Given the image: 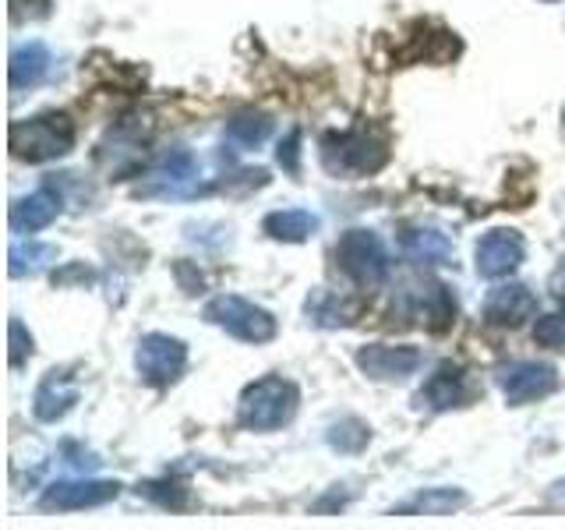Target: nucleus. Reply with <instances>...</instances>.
<instances>
[{
	"label": "nucleus",
	"mask_w": 565,
	"mask_h": 530,
	"mask_svg": "<svg viewBox=\"0 0 565 530\" xmlns=\"http://www.w3.org/2000/svg\"><path fill=\"white\" fill-rule=\"evenodd\" d=\"M8 340H11V368H18L25 358H32V336L25 332V326L18 322V318H11V326H8Z\"/></svg>",
	"instance_id": "bb28decb"
},
{
	"label": "nucleus",
	"mask_w": 565,
	"mask_h": 530,
	"mask_svg": "<svg viewBox=\"0 0 565 530\" xmlns=\"http://www.w3.org/2000/svg\"><path fill=\"white\" fill-rule=\"evenodd\" d=\"M194 191H199V163L191 152L167 156L149 173V181L138 188V194H146V199H188Z\"/></svg>",
	"instance_id": "1a4fd4ad"
},
{
	"label": "nucleus",
	"mask_w": 565,
	"mask_h": 530,
	"mask_svg": "<svg viewBox=\"0 0 565 530\" xmlns=\"http://www.w3.org/2000/svg\"><path fill=\"white\" fill-rule=\"evenodd\" d=\"M205 322L226 329L234 340L244 343H269L276 340V318L273 311L258 308L255 300L237 297V294H220L205 305Z\"/></svg>",
	"instance_id": "20e7f679"
},
{
	"label": "nucleus",
	"mask_w": 565,
	"mask_h": 530,
	"mask_svg": "<svg viewBox=\"0 0 565 530\" xmlns=\"http://www.w3.org/2000/svg\"><path fill=\"white\" fill-rule=\"evenodd\" d=\"M75 279H93V273H88L85 265H71V269L53 276V283H57V287H64V283H75Z\"/></svg>",
	"instance_id": "c85d7f7f"
},
{
	"label": "nucleus",
	"mask_w": 565,
	"mask_h": 530,
	"mask_svg": "<svg viewBox=\"0 0 565 530\" xmlns=\"http://www.w3.org/2000/svg\"><path fill=\"white\" fill-rule=\"evenodd\" d=\"M499 389L505 393L509 406H526L555 393L558 371L555 364H544V361H516V364L499 368Z\"/></svg>",
	"instance_id": "0eeeda50"
},
{
	"label": "nucleus",
	"mask_w": 565,
	"mask_h": 530,
	"mask_svg": "<svg viewBox=\"0 0 565 530\" xmlns=\"http://www.w3.org/2000/svg\"><path fill=\"white\" fill-rule=\"evenodd\" d=\"M57 262V247L53 244H43V241H14L11 252H8V273L18 279V276H35L50 269V265Z\"/></svg>",
	"instance_id": "412c9836"
},
{
	"label": "nucleus",
	"mask_w": 565,
	"mask_h": 530,
	"mask_svg": "<svg viewBox=\"0 0 565 530\" xmlns=\"http://www.w3.org/2000/svg\"><path fill=\"white\" fill-rule=\"evenodd\" d=\"M537 311V297L523 283H502L484 297V322L499 329H516Z\"/></svg>",
	"instance_id": "f8f14e48"
},
{
	"label": "nucleus",
	"mask_w": 565,
	"mask_h": 530,
	"mask_svg": "<svg viewBox=\"0 0 565 530\" xmlns=\"http://www.w3.org/2000/svg\"><path fill=\"white\" fill-rule=\"evenodd\" d=\"M399 247L406 258L424 262V265H446L452 262V237L438 226H406L399 234Z\"/></svg>",
	"instance_id": "2eb2a0df"
},
{
	"label": "nucleus",
	"mask_w": 565,
	"mask_h": 530,
	"mask_svg": "<svg viewBox=\"0 0 565 530\" xmlns=\"http://www.w3.org/2000/svg\"><path fill=\"white\" fill-rule=\"evenodd\" d=\"M470 396H473V389H470L467 371L459 368V364H452V361L438 364L435 375L428 379V385H424L420 393H417L420 406L428 403L431 411H452V406H463Z\"/></svg>",
	"instance_id": "ddd939ff"
},
{
	"label": "nucleus",
	"mask_w": 565,
	"mask_h": 530,
	"mask_svg": "<svg viewBox=\"0 0 565 530\" xmlns=\"http://www.w3.org/2000/svg\"><path fill=\"white\" fill-rule=\"evenodd\" d=\"M262 226H265V234H269L273 241L300 244L318 230V220L311 216L308 209H279V212H269Z\"/></svg>",
	"instance_id": "aec40b11"
},
{
	"label": "nucleus",
	"mask_w": 565,
	"mask_h": 530,
	"mask_svg": "<svg viewBox=\"0 0 565 530\" xmlns=\"http://www.w3.org/2000/svg\"><path fill=\"white\" fill-rule=\"evenodd\" d=\"M534 340H537L541 347H547V350H565V311L537 318Z\"/></svg>",
	"instance_id": "393cba45"
},
{
	"label": "nucleus",
	"mask_w": 565,
	"mask_h": 530,
	"mask_svg": "<svg viewBox=\"0 0 565 530\" xmlns=\"http://www.w3.org/2000/svg\"><path fill=\"white\" fill-rule=\"evenodd\" d=\"M269 135H273V117L255 114V110H244L226 124V138L234 141L237 149H255Z\"/></svg>",
	"instance_id": "4be33fe9"
},
{
	"label": "nucleus",
	"mask_w": 565,
	"mask_h": 530,
	"mask_svg": "<svg viewBox=\"0 0 565 530\" xmlns=\"http://www.w3.org/2000/svg\"><path fill=\"white\" fill-rule=\"evenodd\" d=\"M71 146H75V124L64 114H43L11 124V152L25 163H50V159L67 156Z\"/></svg>",
	"instance_id": "7ed1b4c3"
},
{
	"label": "nucleus",
	"mask_w": 565,
	"mask_h": 530,
	"mask_svg": "<svg viewBox=\"0 0 565 530\" xmlns=\"http://www.w3.org/2000/svg\"><path fill=\"white\" fill-rule=\"evenodd\" d=\"M135 368L146 385L152 389H167L173 385L177 379L184 375L188 368V347L177 340V336H167V332H149L138 340V350H135Z\"/></svg>",
	"instance_id": "423d86ee"
},
{
	"label": "nucleus",
	"mask_w": 565,
	"mask_h": 530,
	"mask_svg": "<svg viewBox=\"0 0 565 530\" xmlns=\"http://www.w3.org/2000/svg\"><path fill=\"white\" fill-rule=\"evenodd\" d=\"M477 273L484 279H502L509 273H516L526 258V241L520 230H491L477 241Z\"/></svg>",
	"instance_id": "6e6552de"
},
{
	"label": "nucleus",
	"mask_w": 565,
	"mask_h": 530,
	"mask_svg": "<svg viewBox=\"0 0 565 530\" xmlns=\"http://www.w3.org/2000/svg\"><path fill=\"white\" fill-rule=\"evenodd\" d=\"M367 438H371V428L364 421L358 417H343V421H335L332 428L326 432V442L332 449H340V453H361L367 446Z\"/></svg>",
	"instance_id": "5701e85b"
},
{
	"label": "nucleus",
	"mask_w": 565,
	"mask_h": 530,
	"mask_svg": "<svg viewBox=\"0 0 565 530\" xmlns=\"http://www.w3.org/2000/svg\"><path fill=\"white\" fill-rule=\"evenodd\" d=\"M300 403V389L282 375H265L241 393L237 417L252 432H276L290 424Z\"/></svg>",
	"instance_id": "f257e3e1"
},
{
	"label": "nucleus",
	"mask_w": 565,
	"mask_h": 530,
	"mask_svg": "<svg viewBox=\"0 0 565 530\" xmlns=\"http://www.w3.org/2000/svg\"><path fill=\"white\" fill-rule=\"evenodd\" d=\"M335 262L340 269L358 283V287H379L388 276V252L379 234L371 230H347V234L335 241Z\"/></svg>",
	"instance_id": "39448f33"
},
{
	"label": "nucleus",
	"mask_w": 565,
	"mask_h": 530,
	"mask_svg": "<svg viewBox=\"0 0 565 530\" xmlns=\"http://www.w3.org/2000/svg\"><path fill=\"white\" fill-rule=\"evenodd\" d=\"M276 159H279V167L287 173H294V177L300 173V131H290L287 138L279 141Z\"/></svg>",
	"instance_id": "cd10ccee"
},
{
	"label": "nucleus",
	"mask_w": 565,
	"mask_h": 530,
	"mask_svg": "<svg viewBox=\"0 0 565 530\" xmlns=\"http://www.w3.org/2000/svg\"><path fill=\"white\" fill-rule=\"evenodd\" d=\"M120 495L117 481H93V477H82V481H53L40 506L43 509H57V512H75V509H93L103 502H114Z\"/></svg>",
	"instance_id": "9b49d317"
},
{
	"label": "nucleus",
	"mask_w": 565,
	"mask_h": 530,
	"mask_svg": "<svg viewBox=\"0 0 565 530\" xmlns=\"http://www.w3.org/2000/svg\"><path fill=\"white\" fill-rule=\"evenodd\" d=\"M322 163L332 177H367L388 163V141L375 131H343L322 138Z\"/></svg>",
	"instance_id": "f03ea898"
},
{
	"label": "nucleus",
	"mask_w": 565,
	"mask_h": 530,
	"mask_svg": "<svg viewBox=\"0 0 565 530\" xmlns=\"http://www.w3.org/2000/svg\"><path fill=\"white\" fill-rule=\"evenodd\" d=\"M420 364H424V353L417 347L375 343V347L358 350V368L375 382H403V379H411Z\"/></svg>",
	"instance_id": "9d476101"
},
{
	"label": "nucleus",
	"mask_w": 565,
	"mask_h": 530,
	"mask_svg": "<svg viewBox=\"0 0 565 530\" xmlns=\"http://www.w3.org/2000/svg\"><path fill=\"white\" fill-rule=\"evenodd\" d=\"M414 311L420 322H428L431 329H446L456 315V297L441 283H428V287L414 290Z\"/></svg>",
	"instance_id": "6ab92c4d"
},
{
	"label": "nucleus",
	"mask_w": 565,
	"mask_h": 530,
	"mask_svg": "<svg viewBox=\"0 0 565 530\" xmlns=\"http://www.w3.org/2000/svg\"><path fill=\"white\" fill-rule=\"evenodd\" d=\"M78 403V385L71 375H64V371H50V375L40 382V389H35V396H32V414L53 424V421H61L71 406Z\"/></svg>",
	"instance_id": "4468645a"
},
{
	"label": "nucleus",
	"mask_w": 565,
	"mask_h": 530,
	"mask_svg": "<svg viewBox=\"0 0 565 530\" xmlns=\"http://www.w3.org/2000/svg\"><path fill=\"white\" fill-rule=\"evenodd\" d=\"M57 212H61V194L53 188H40L11 205V226L18 234H35V230L57 220Z\"/></svg>",
	"instance_id": "dca6fc26"
},
{
	"label": "nucleus",
	"mask_w": 565,
	"mask_h": 530,
	"mask_svg": "<svg viewBox=\"0 0 565 530\" xmlns=\"http://www.w3.org/2000/svg\"><path fill=\"white\" fill-rule=\"evenodd\" d=\"M305 311L311 315V322L315 326H322V329H340V326H350L353 318H358V300H347V297H335L329 290L318 287L311 297H308V305Z\"/></svg>",
	"instance_id": "a211bd4d"
},
{
	"label": "nucleus",
	"mask_w": 565,
	"mask_h": 530,
	"mask_svg": "<svg viewBox=\"0 0 565 530\" xmlns=\"http://www.w3.org/2000/svg\"><path fill=\"white\" fill-rule=\"evenodd\" d=\"M467 502L463 491H452V488H431V491H420L417 499L406 506L411 512H431V517H441V512H452Z\"/></svg>",
	"instance_id": "b1692460"
},
{
	"label": "nucleus",
	"mask_w": 565,
	"mask_h": 530,
	"mask_svg": "<svg viewBox=\"0 0 565 530\" xmlns=\"http://www.w3.org/2000/svg\"><path fill=\"white\" fill-rule=\"evenodd\" d=\"M141 491L149 495L152 502H159V506H170V509H184L188 506V488H181V485H159V481H149V485H141Z\"/></svg>",
	"instance_id": "a878e982"
},
{
	"label": "nucleus",
	"mask_w": 565,
	"mask_h": 530,
	"mask_svg": "<svg viewBox=\"0 0 565 530\" xmlns=\"http://www.w3.org/2000/svg\"><path fill=\"white\" fill-rule=\"evenodd\" d=\"M53 67V57L43 43H22L11 53V88H29L40 85Z\"/></svg>",
	"instance_id": "f3484780"
},
{
	"label": "nucleus",
	"mask_w": 565,
	"mask_h": 530,
	"mask_svg": "<svg viewBox=\"0 0 565 530\" xmlns=\"http://www.w3.org/2000/svg\"><path fill=\"white\" fill-rule=\"evenodd\" d=\"M552 294H555V297L562 300V305H565V265H562V269L552 276Z\"/></svg>",
	"instance_id": "c756f323"
}]
</instances>
